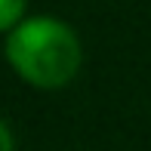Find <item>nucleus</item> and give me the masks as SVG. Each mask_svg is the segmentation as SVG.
Wrapping results in <instances>:
<instances>
[{"instance_id": "7ed1b4c3", "label": "nucleus", "mask_w": 151, "mask_h": 151, "mask_svg": "<svg viewBox=\"0 0 151 151\" xmlns=\"http://www.w3.org/2000/svg\"><path fill=\"white\" fill-rule=\"evenodd\" d=\"M0 151H16V136L3 117H0Z\"/></svg>"}, {"instance_id": "f03ea898", "label": "nucleus", "mask_w": 151, "mask_h": 151, "mask_svg": "<svg viewBox=\"0 0 151 151\" xmlns=\"http://www.w3.org/2000/svg\"><path fill=\"white\" fill-rule=\"evenodd\" d=\"M28 16V0H0V34H9Z\"/></svg>"}, {"instance_id": "f257e3e1", "label": "nucleus", "mask_w": 151, "mask_h": 151, "mask_svg": "<svg viewBox=\"0 0 151 151\" xmlns=\"http://www.w3.org/2000/svg\"><path fill=\"white\" fill-rule=\"evenodd\" d=\"M6 65L34 90H62L80 74L83 43L59 16H25L3 40Z\"/></svg>"}]
</instances>
